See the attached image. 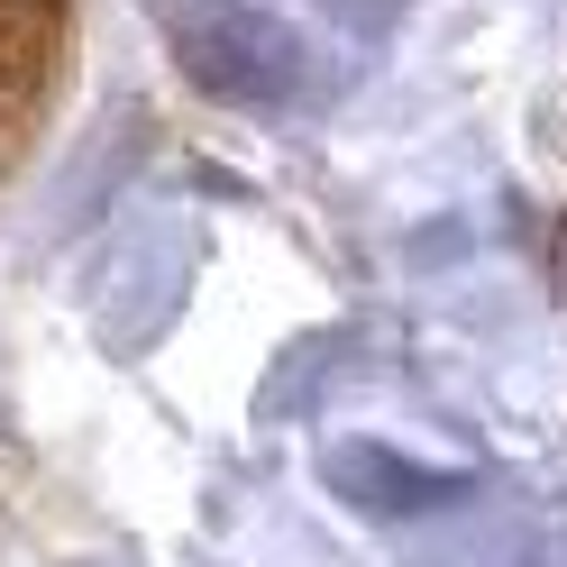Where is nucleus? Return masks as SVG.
Here are the masks:
<instances>
[{"label":"nucleus","mask_w":567,"mask_h":567,"mask_svg":"<svg viewBox=\"0 0 567 567\" xmlns=\"http://www.w3.org/2000/svg\"><path fill=\"white\" fill-rule=\"evenodd\" d=\"M10 10H19V0H10Z\"/></svg>","instance_id":"obj_1"}]
</instances>
